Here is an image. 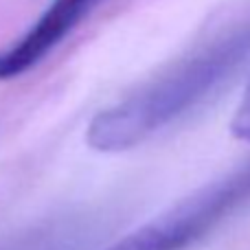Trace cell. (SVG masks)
<instances>
[{"label":"cell","mask_w":250,"mask_h":250,"mask_svg":"<svg viewBox=\"0 0 250 250\" xmlns=\"http://www.w3.org/2000/svg\"><path fill=\"white\" fill-rule=\"evenodd\" d=\"M250 57V9L160 70L121 101L92 117L86 141L95 151L119 154L208 99Z\"/></svg>","instance_id":"1"},{"label":"cell","mask_w":250,"mask_h":250,"mask_svg":"<svg viewBox=\"0 0 250 250\" xmlns=\"http://www.w3.org/2000/svg\"><path fill=\"white\" fill-rule=\"evenodd\" d=\"M230 132H233L235 138L239 141L250 143V83L246 86L242 95V101H239L237 110L233 114V121H230Z\"/></svg>","instance_id":"4"},{"label":"cell","mask_w":250,"mask_h":250,"mask_svg":"<svg viewBox=\"0 0 250 250\" xmlns=\"http://www.w3.org/2000/svg\"><path fill=\"white\" fill-rule=\"evenodd\" d=\"M99 0H51L31 29L9 48L0 51V82L20 77L40 64L88 18Z\"/></svg>","instance_id":"3"},{"label":"cell","mask_w":250,"mask_h":250,"mask_svg":"<svg viewBox=\"0 0 250 250\" xmlns=\"http://www.w3.org/2000/svg\"><path fill=\"white\" fill-rule=\"evenodd\" d=\"M250 202V160L195 189L104 250H187Z\"/></svg>","instance_id":"2"}]
</instances>
